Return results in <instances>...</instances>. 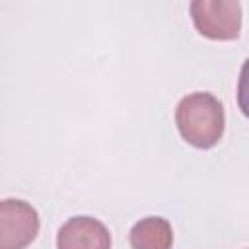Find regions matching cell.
I'll return each mask as SVG.
<instances>
[{
	"label": "cell",
	"mask_w": 249,
	"mask_h": 249,
	"mask_svg": "<svg viewBox=\"0 0 249 249\" xmlns=\"http://www.w3.org/2000/svg\"><path fill=\"white\" fill-rule=\"evenodd\" d=\"M237 107L249 119V58L241 64L239 80H237Z\"/></svg>",
	"instance_id": "6"
},
{
	"label": "cell",
	"mask_w": 249,
	"mask_h": 249,
	"mask_svg": "<svg viewBox=\"0 0 249 249\" xmlns=\"http://www.w3.org/2000/svg\"><path fill=\"white\" fill-rule=\"evenodd\" d=\"M175 124L185 142L195 148L208 150L224 136V105L208 91L189 93L175 107Z\"/></svg>",
	"instance_id": "1"
},
{
	"label": "cell",
	"mask_w": 249,
	"mask_h": 249,
	"mask_svg": "<svg viewBox=\"0 0 249 249\" xmlns=\"http://www.w3.org/2000/svg\"><path fill=\"white\" fill-rule=\"evenodd\" d=\"M196 31L214 41H233L241 33V4L235 0H193L189 6Z\"/></svg>",
	"instance_id": "2"
},
{
	"label": "cell",
	"mask_w": 249,
	"mask_h": 249,
	"mask_svg": "<svg viewBox=\"0 0 249 249\" xmlns=\"http://www.w3.org/2000/svg\"><path fill=\"white\" fill-rule=\"evenodd\" d=\"M128 239L132 249H171L173 230L165 218L146 216L132 226Z\"/></svg>",
	"instance_id": "5"
},
{
	"label": "cell",
	"mask_w": 249,
	"mask_h": 249,
	"mask_svg": "<svg viewBox=\"0 0 249 249\" xmlns=\"http://www.w3.org/2000/svg\"><path fill=\"white\" fill-rule=\"evenodd\" d=\"M56 249H111V233L93 216H74L58 228Z\"/></svg>",
	"instance_id": "4"
},
{
	"label": "cell",
	"mask_w": 249,
	"mask_h": 249,
	"mask_svg": "<svg viewBox=\"0 0 249 249\" xmlns=\"http://www.w3.org/2000/svg\"><path fill=\"white\" fill-rule=\"evenodd\" d=\"M37 210L21 198L0 202V249H25L39 233Z\"/></svg>",
	"instance_id": "3"
}]
</instances>
